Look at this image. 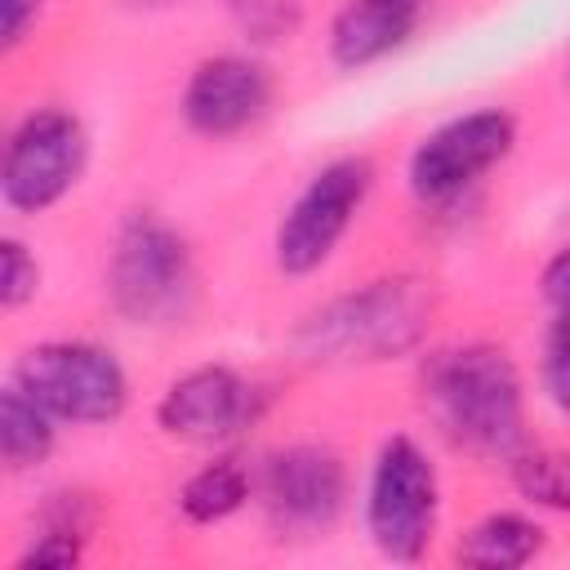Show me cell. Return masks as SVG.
<instances>
[{
  "label": "cell",
  "mask_w": 570,
  "mask_h": 570,
  "mask_svg": "<svg viewBox=\"0 0 570 570\" xmlns=\"http://www.w3.org/2000/svg\"><path fill=\"white\" fill-rule=\"evenodd\" d=\"M512 490L543 512H561L570 517V450H521L508 463Z\"/></svg>",
  "instance_id": "cell-16"
},
{
  "label": "cell",
  "mask_w": 570,
  "mask_h": 570,
  "mask_svg": "<svg viewBox=\"0 0 570 570\" xmlns=\"http://www.w3.org/2000/svg\"><path fill=\"white\" fill-rule=\"evenodd\" d=\"M352 481L338 450L321 441H294L254 468V503L276 539H321L338 525Z\"/></svg>",
  "instance_id": "cell-8"
},
{
  "label": "cell",
  "mask_w": 570,
  "mask_h": 570,
  "mask_svg": "<svg viewBox=\"0 0 570 570\" xmlns=\"http://www.w3.org/2000/svg\"><path fill=\"white\" fill-rule=\"evenodd\" d=\"M40 281H45V272H40V258L31 254V245L18 236H4L0 240V307L18 312V307L36 303Z\"/></svg>",
  "instance_id": "cell-17"
},
{
  "label": "cell",
  "mask_w": 570,
  "mask_h": 570,
  "mask_svg": "<svg viewBox=\"0 0 570 570\" xmlns=\"http://www.w3.org/2000/svg\"><path fill=\"white\" fill-rule=\"evenodd\" d=\"M102 289L125 325H183L196 312V258L187 236L151 209L125 214L107 254Z\"/></svg>",
  "instance_id": "cell-3"
},
{
  "label": "cell",
  "mask_w": 570,
  "mask_h": 570,
  "mask_svg": "<svg viewBox=\"0 0 570 570\" xmlns=\"http://www.w3.org/2000/svg\"><path fill=\"white\" fill-rule=\"evenodd\" d=\"M539 383H543V396L561 414H570V321H552L548 352H543V365H539Z\"/></svg>",
  "instance_id": "cell-19"
},
{
  "label": "cell",
  "mask_w": 570,
  "mask_h": 570,
  "mask_svg": "<svg viewBox=\"0 0 570 570\" xmlns=\"http://www.w3.org/2000/svg\"><path fill=\"white\" fill-rule=\"evenodd\" d=\"M58 445V419L13 379L0 392V459L9 472H36Z\"/></svg>",
  "instance_id": "cell-15"
},
{
  "label": "cell",
  "mask_w": 570,
  "mask_h": 570,
  "mask_svg": "<svg viewBox=\"0 0 570 570\" xmlns=\"http://www.w3.org/2000/svg\"><path fill=\"white\" fill-rule=\"evenodd\" d=\"M432 289L419 276H379L325 298L294 325V352L312 365H379L423 347Z\"/></svg>",
  "instance_id": "cell-2"
},
{
  "label": "cell",
  "mask_w": 570,
  "mask_h": 570,
  "mask_svg": "<svg viewBox=\"0 0 570 570\" xmlns=\"http://www.w3.org/2000/svg\"><path fill=\"white\" fill-rule=\"evenodd\" d=\"M512 147L517 116L508 107H472L463 116L441 120L414 142L405 160V183L423 205H445L476 187L490 169H499Z\"/></svg>",
  "instance_id": "cell-9"
},
{
  "label": "cell",
  "mask_w": 570,
  "mask_h": 570,
  "mask_svg": "<svg viewBox=\"0 0 570 570\" xmlns=\"http://www.w3.org/2000/svg\"><path fill=\"white\" fill-rule=\"evenodd\" d=\"M566 85H570V67H566Z\"/></svg>",
  "instance_id": "cell-23"
},
{
  "label": "cell",
  "mask_w": 570,
  "mask_h": 570,
  "mask_svg": "<svg viewBox=\"0 0 570 570\" xmlns=\"http://www.w3.org/2000/svg\"><path fill=\"white\" fill-rule=\"evenodd\" d=\"M370 191H374V160L370 156L347 151V156L325 160L303 183V191L285 205V214H281V223L272 232L276 272L294 276V281L321 272L334 258L338 240L352 232V223L365 209Z\"/></svg>",
  "instance_id": "cell-6"
},
{
  "label": "cell",
  "mask_w": 570,
  "mask_h": 570,
  "mask_svg": "<svg viewBox=\"0 0 570 570\" xmlns=\"http://www.w3.org/2000/svg\"><path fill=\"white\" fill-rule=\"evenodd\" d=\"M9 379L58 423L102 428L129 410L125 361L94 338H45L18 352Z\"/></svg>",
  "instance_id": "cell-5"
},
{
  "label": "cell",
  "mask_w": 570,
  "mask_h": 570,
  "mask_svg": "<svg viewBox=\"0 0 570 570\" xmlns=\"http://www.w3.org/2000/svg\"><path fill=\"white\" fill-rule=\"evenodd\" d=\"M361 521L383 561L414 566L428 557L441 525V476L432 454L410 432H392L374 450Z\"/></svg>",
  "instance_id": "cell-4"
},
{
  "label": "cell",
  "mask_w": 570,
  "mask_h": 570,
  "mask_svg": "<svg viewBox=\"0 0 570 570\" xmlns=\"http://www.w3.org/2000/svg\"><path fill=\"white\" fill-rule=\"evenodd\" d=\"M543 543H548V530L530 512L499 508V512L476 517L459 534L454 561L472 570H517V566H530L543 552Z\"/></svg>",
  "instance_id": "cell-13"
},
{
  "label": "cell",
  "mask_w": 570,
  "mask_h": 570,
  "mask_svg": "<svg viewBox=\"0 0 570 570\" xmlns=\"http://www.w3.org/2000/svg\"><path fill=\"white\" fill-rule=\"evenodd\" d=\"M267 401H272V392L263 383H254L249 374H240L232 365H196L160 392L156 428L169 441L227 445L263 419Z\"/></svg>",
  "instance_id": "cell-10"
},
{
  "label": "cell",
  "mask_w": 570,
  "mask_h": 570,
  "mask_svg": "<svg viewBox=\"0 0 570 570\" xmlns=\"http://www.w3.org/2000/svg\"><path fill=\"white\" fill-rule=\"evenodd\" d=\"M89 169V129L67 107L27 111L0 156V205L9 214L36 218L62 205Z\"/></svg>",
  "instance_id": "cell-7"
},
{
  "label": "cell",
  "mask_w": 570,
  "mask_h": 570,
  "mask_svg": "<svg viewBox=\"0 0 570 570\" xmlns=\"http://www.w3.org/2000/svg\"><path fill=\"white\" fill-rule=\"evenodd\" d=\"M419 396L428 419L454 450L512 463L525 432V383L499 343H450L419 361Z\"/></svg>",
  "instance_id": "cell-1"
},
{
  "label": "cell",
  "mask_w": 570,
  "mask_h": 570,
  "mask_svg": "<svg viewBox=\"0 0 570 570\" xmlns=\"http://www.w3.org/2000/svg\"><path fill=\"white\" fill-rule=\"evenodd\" d=\"M539 294H543V303H548L557 316L570 312V240H566L561 249H552V258L543 263V272H539Z\"/></svg>",
  "instance_id": "cell-21"
},
{
  "label": "cell",
  "mask_w": 570,
  "mask_h": 570,
  "mask_svg": "<svg viewBox=\"0 0 570 570\" xmlns=\"http://www.w3.org/2000/svg\"><path fill=\"white\" fill-rule=\"evenodd\" d=\"M40 13H45V0H0V45H4V53H13L27 40V31L40 22Z\"/></svg>",
  "instance_id": "cell-22"
},
{
  "label": "cell",
  "mask_w": 570,
  "mask_h": 570,
  "mask_svg": "<svg viewBox=\"0 0 570 570\" xmlns=\"http://www.w3.org/2000/svg\"><path fill=\"white\" fill-rule=\"evenodd\" d=\"M85 543L89 534H76V530H53V525H36L27 548L13 557L18 570H71L85 561Z\"/></svg>",
  "instance_id": "cell-18"
},
{
  "label": "cell",
  "mask_w": 570,
  "mask_h": 570,
  "mask_svg": "<svg viewBox=\"0 0 570 570\" xmlns=\"http://www.w3.org/2000/svg\"><path fill=\"white\" fill-rule=\"evenodd\" d=\"M178 512L191 525H218L227 517H236L249 499H254V468H245V459L236 454H214L209 463H200L183 485H178Z\"/></svg>",
  "instance_id": "cell-14"
},
{
  "label": "cell",
  "mask_w": 570,
  "mask_h": 570,
  "mask_svg": "<svg viewBox=\"0 0 570 570\" xmlns=\"http://www.w3.org/2000/svg\"><path fill=\"white\" fill-rule=\"evenodd\" d=\"M236 18L245 36L254 40H289V31L298 27V4L294 0H240Z\"/></svg>",
  "instance_id": "cell-20"
},
{
  "label": "cell",
  "mask_w": 570,
  "mask_h": 570,
  "mask_svg": "<svg viewBox=\"0 0 570 570\" xmlns=\"http://www.w3.org/2000/svg\"><path fill=\"white\" fill-rule=\"evenodd\" d=\"M428 0H343L325 31V53L338 71H365L392 53H401L419 22Z\"/></svg>",
  "instance_id": "cell-12"
},
{
  "label": "cell",
  "mask_w": 570,
  "mask_h": 570,
  "mask_svg": "<svg viewBox=\"0 0 570 570\" xmlns=\"http://www.w3.org/2000/svg\"><path fill=\"white\" fill-rule=\"evenodd\" d=\"M276 98L272 67L254 53H209L200 58L178 94V116L200 138H236L254 129Z\"/></svg>",
  "instance_id": "cell-11"
}]
</instances>
